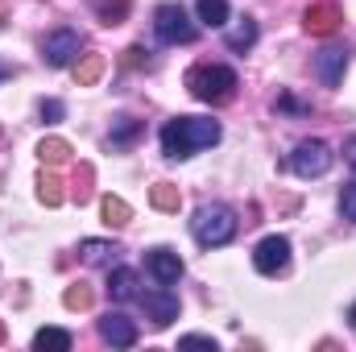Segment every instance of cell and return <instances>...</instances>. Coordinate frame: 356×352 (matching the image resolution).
<instances>
[{
  "label": "cell",
  "instance_id": "30bf717a",
  "mask_svg": "<svg viewBox=\"0 0 356 352\" xmlns=\"http://www.w3.org/2000/svg\"><path fill=\"white\" fill-rule=\"evenodd\" d=\"M145 269L158 278V286H175L178 278H182V257H178L175 249L158 245V249H149V253H145Z\"/></svg>",
  "mask_w": 356,
  "mask_h": 352
},
{
  "label": "cell",
  "instance_id": "7a4b0ae2",
  "mask_svg": "<svg viewBox=\"0 0 356 352\" xmlns=\"http://www.w3.org/2000/svg\"><path fill=\"white\" fill-rule=\"evenodd\" d=\"M241 88V79H236V71L232 67H220V63H199V67H191L186 71V91L195 95V99H203V104H228L232 95Z\"/></svg>",
  "mask_w": 356,
  "mask_h": 352
},
{
  "label": "cell",
  "instance_id": "4dcf8cb0",
  "mask_svg": "<svg viewBox=\"0 0 356 352\" xmlns=\"http://www.w3.org/2000/svg\"><path fill=\"white\" fill-rule=\"evenodd\" d=\"M273 108H286V112H311V108H307V104H298L294 95H277V104H273Z\"/></svg>",
  "mask_w": 356,
  "mask_h": 352
},
{
  "label": "cell",
  "instance_id": "e0dca14e",
  "mask_svg": "<svg viewBox=\"0 0 356 352\" xmlns=\"http://www.w3.org/2000/svg\"><path fill=\"white\" fill-rule=\"evenodd\" d=\"M99 211H104V224H112V228H120V224L133 220V207H129L120 195H104V199H99Z\"/></svg>",
  "mask_w": 356,
  "mask_h": 352
},
{
  "label": "cell",
  "instance_id": "ffe728a7",
  "mask_svg": "<svg viewBox=\"0 0 356 352\" xmlns=\"http://www.w3.org/2000/svg\"><path fill=\"white\" fill-rule=\"evenodd\" d=\"M195 13H199V21L211 25V29L228 25V0H195Z\"/></svg>",
  "mask_w": 356,
  "mask_h": 352
},
{
  "label": "cell",
  "instance_id": "4316f807",
  "mask_svg": "<svg viewBox=\"0 0 356 352\" xmlns=\"http://www.w3.org/2000/svg\"><path fill=\"white\" fill-rule=\"evenodd\" d=\"M124 67H133V71H137V67H149V50H145V46H129V50H124Z\"/></svg>",
  "mask_w": 356,
  "mask_h": 352
},
{
  "label": "cell",
  "instance_id": "f1b7e54d",
  "mask_svg": "<svg viewBox=\"0 0 356 352\" xmlns=\"http://www.w3.org/2000/svg\"><path fill=\"white\" fill-rule=\"evenodd\" d=\"M178 349H207V352H216V340H211V336H182V340H178Z\"/></svg>",
  "mask_w": 356,
  "mask_h": 352
},
{
  "label": "cell",
  "instance_id": "52a82bcc",
  "mask_svg": "<svg viewBox=\"0 0 356 352\" xmlns=\"http://www.w3.org/2000/svg\"><path fill=\"white\" fill-rule=\"evenodd\" d=\"M253 265H257V273L277 278V273L290 265V241H286V237H266V241L253 249Z\"/></svg>",
  "mask_w": 356,
  "mask_h": 352
},
{
  "label": "cell",
  "instance_id": "d590c367",
  "mask_svg": "<svg viewBox=\"0 0 356 352\" xmlns=\"http://www.w3.org/2000/svg\"><path fill=\"white\" fill-rule=\"evenodd\" d=\"M0 344H4V323H0Z\"/></svg>",
  "mask_w": 356,
  "mask_h": 352
},
{
  "label": "cell",
  "instance_id": "7402d4cb",
  "mask_svg": "<svg viewBox=\"0 0 356 352\" xmlns=\"http://www.w3.org/2000/svg\"><path fill=\"white\" fill-rule=\"evenodd\" d=\"M63 186H67L63 178H58V175H50V170H46V175L38 178V199H42L46 207H58V203L67 199V191H63Z\"/></svg>",
  "mask_w": 356,
  "mask_h": 352
},
{
  "label": "cell",
  "instance_id": "9a60e30c",
  "mask_svg": "<svg viewBox=\"0 0 356 352\" xmlns=\"http://www.w3.org/2000/svg\"><path fill=\"white\" fill-rule=\"evenodd\" d=\"M104 54H83V58H75V83L79 88H91V83H99V75H104Z\"/></svg>",
  "mask_w": 356,
  "mask_h": 352
},
{
  "label": "cell",
  "instance_id": "f546056e",
  "mask_svg": "<svg viewBox=\"0 0 356 352\" xmlns=\"http://www.w3.org/2000/svg\"><path fill=\"white\" fill-rule=\"evenodd\" d=\"M75 195H79V203L91 199V166H79V182H75Z\"/></svg>",
  "mask_w": 356,
  "mask_h": 352
},
{
  "label": "cell",
  "instance_id": "1f68e13d",
  "mask_svg": "<svg viewBox=\"0 0 356 352\" xmlns=\"http://www.w3.org/2000/svg\"><path fill=\"white\" fill-rule=\"evenodd\" d=\"M344 158H348V166L356 170V137H348V141H344Z\"/></svg>",
  "mask_w": 356,
  "mask_h": 352
},
{
  "label": "cell",
  "instance_id": "8992f818",
  "mask_svg": "<svg viewBox=\"0 0 356 352\" xmlns=\"http://www.w3.org/2000/svg\"><path fill=\"white\" fill-rule=\"evenodd\" d=\"M79 50H83V33L71 29V25H63V29L46 33V42H42V63H46V67H71V63L79 58Z\"/></svg>",
  "mask_w": 356,
  "mask_h": 352
},
{
  "label": "cell",
  "instance_id": "836d02e7",
  "mask_svg": "<svg viewBox=\"0 0 356 352\" xmlns=\"http://www.w3.org/2000/svg\"><path fill=\"white\" fill-rule=\"evenodd\" d=\"M4 21H8V8H4V0H0V25H4Z\"/></svg>",
  "mask_w": 356,
  "mask_h": 352
},
{
  "label": "cell",
  "instance_id": "7c38bea8",
  "mask_svg": "<svg viewBox=\"0 0 356 352\" xmlns=\"http://www.w3.org/2000/svg\"><path fill=\"white\" fill-rule=\"evenodd\" d=\"M344 17H340V8L336 4H311L307 13H302V29L307 33H315V38H327V33H336V25H340Z\"/></svg>",
  "mask_w": 356,
  "mask_h": 352
},
{
  "label": "cell",
  "instance_id": "6da1fadb",
  "mask_svg": "<svg viewBox=\"0 0 356 352\" xmlns=\"http://www.w3.org/2000/svg\"><path fill=\"white\" fill-rule=\"evenodd\" d=\"M216 141H220V125L207 120V116H175L162 129L166 158H191V154H199V150H207Z\"/></svg>",
  "mask_w": 356,
  "mask_h": 352
},
{
  "label": "cell",
  "instance_id": "5b68a950",
  "mask_svg": "<svg viewBox=\"0 0 356 352\" xmlns=\"http://www.w3.org/2000/svg\"><path fill=\"white\" fill-rule=\"evenodd\" d=\"M332 158H336L332 145L311 137V141H298V145H294V154H290V170H294L298 178H323L327 170H332Z\"/></svg>",
  "mask_w": 356,
  "mask_h": 352
},
{
  "label": "cell",
  "instance_id": "d6a6232c",
  "mask_svg": "<svg viewBox=\"0 0 356 352\" xmlns=\"http://www.w3.org/2000/svg\"><path fill=\"white\" fill-rule=\"evenodd\" d=\"M13 75H17V67H13V63H4V58H0V83H4V79H13Z\"/></svg>",
  "mask_w": 356,
  "mask_h": 352
},
{
  "label": "cell",
  "instance_id": "ba28073f",
  "mask_svg": "<svg viewBox=\"0 0 356 352\" xmlns=\"http://www.w3.org/2000/svg\"><path fill=\"white\" fill-rule=\"evenodd\" d=\"M344 71H348V50L344 46H323L315 54V75L323 79V88H340Z\"/></svg>",
  "mask_w": 356,
  "mask_h": 352
},
{
  "label": "cell",
  "instance_id": "277c9868",
  "mask_svg": "<svg viewBox=\"0 0 356 352\" xmlns=\"http://www.w3.org/2000/svg\"><path fill=\"white\" fill-rule=\"evenodd\" d=\"M154 33H158V42H166V46H191L195 42V21L186 17V8L182 4H158L154 8Z\"/></svg>",
  "mask_w": 356,
  "mask_h": 352
},
{
  "label": "cell",
  "instance_id": "d6986e66",
  "mask_svg": "<svg viewBox=\"0 0 356 352\" xmlns=\"http://www.w3.org/2000/svg\"><path fill=\"white\" fill-rule=\"evenodd\" d=\"M141 137V120H133V116H116L112 120V133H108V141L120 150V145H133Z\"/></svg>",
  "mask_w": 356,
  "mask_h": 352
},
{
  "label": "cell",
  "instance_id": "ac0fdd59",
  "mask_svg": "<svg viewBox=\"0 0 356 352\" xmlns=\"http://www.w3.org/2000/svg\"><path fill=\"white\" fill-rule=\"evenodd\" d=\"M149 203H154L158 211H178V207H182V191H178L175 182H154V186H149Z\"/></svg>",
  "mask_w": 356,
  "mask_h": 352
},
{
  "label": "cell",
  "instance_id": "4fadbf2b",
  "mask_svg": "<svg viewBox=\"0 0 356 352\" xmlns=\"http://www.w3.org/2000/svg\"><path fill=\"white\" fill-rule=\"evenodd\" d=\"M108 294H112V303H133L141 290H137V269H129V265H120V269H112L108 273Z\"/></svg>",
  "mask_w": 356,
  "mask_h": 352
},
{
  "label": "cell",
  "instance_id": "e575fe53",
  "mask_svg": "<svg viewBox=\"0 0 356 352\" xmlns=\"http://www.w3.org/2000/svg\"><path fill=\"white\" fill-rule=\"evenodd\" d=\"M348 319H353V328H356V303H353V311H348Z\"/></svg>",
  "mask_w": 356,
  "mask_h": 352
},
{
  "label": "cell",
  "instance_id": "3957f363",
  "mask_svg": "<svg viewBox=\"0 0 356 352\" xmlns=\"http://www.w3.org/2000/svg\"><path fill=\"white\" fill-rule=\"evenodd\" d=\"M191 232H195V241H199L203 249H220V245H228V241L236 237V216H232V207H224V203H207V207L195 211Z\"/></svg>",
  "mask_w": 356,
  "mask_h": 352
},
{
  "label": "cell",
  "instance_id": "5bb4252c",
  "mask_svg": "<svg viewBox=\"0 0 356 352\" xmlns=\"http://www.w3.org/2000/svg\"><path fill=\"white\" fill-rule=\"evenodd\" d=\"M224 42H228V50H236V54L253 50V42H257V21H253V17H241V21L224 33Z\"/></svg>",
  "mask_w": 356,
  "mask_h": 352
},
{
  "label": "cell",
  "instance_id": "603a6c76",
  "mask_svg": "<svg viewBox=\"0 0 356 352\" xmlns=\"http://www.w3.org/2000/svg\"><path fill=\"white\" fill-rule=\"evenodd\" d=\"M91 8H95L99 25H120L129 17V0H91Z\"/></svg>",
  "mask_w": 356,
  "mask_h": 352
},
{
  "label": "cell",
  "instance_id": "cb8c5ba5",
  "mask_svg": "<svg viewBox=\"0 0 356 352\" xmlns=\"http://www.w3.org/2000/svg\"><path fill=\"white\" fill-rule=\"evenodd\" d=\"M116 253H120V249H116L112 241H83V245H79V257L88 265H104V262H112Z\"/></svg>",
  "mask_w": 356,
  "mask_h": 352
},
{
  "label": "cell",
  "instance_id": "44dd1931",
  "mask_svg": "<svg viewBox=\"0 0 356 352\" xmlns=\"http://www.w3.org/2000/svg\"><path fill=\"white\" fill-rule=\"evenodd\" d=\"M33 349L38 352H67L71 349V332H63V328H42V332L33 336Z\"/></svg>",
  "mask_w": 356,
  "mask_h": 352
},
{
  "label": "cell",
  "instance_id": "9c48e42d",
  "mask_svg": "<svg viewBox=\"0 0 356 352\" xmlns=\"http://www.w3.org/2000/svg\"><path fill=\"white\" fill-rule=\"evenodd\" d=\"M99 336H104V344H112V349H133V344H137V323H133L129 315H120V311H108V315L99 319Z\"/></svg>",
  "mask_w": 356,
  "mask_h": 352
},
{
  "label": "cell",
  "instance_id": "8fae6325",
  "mask_svg": "<svg viewBox=\"0 0 356 352\" xmlns=\"http://www.w3.org/2000/svg\"><path fill=\"white\" fill-rule=\"evenodd\" d=\"M141 303H145V311H149V319H154V328H170L178 319V298L162 286V290H145V294H137Z\"/></svg>",
  "mask_w": 356,
  "mask_h": 352
},
{
  "label": "cell",
  "instance_id": "d4e9b609",
  "mask_svg": "<svg viewBox=\"0 0 356 352\" xmlns=\"http://www.w3.org/2000/svg\"><path fill=\"white\" fill-rule=\"evenodd\" d=\"M63 303H67L71 311H88V307H91V286H88V282H75V286H67Z\"/></svg>",
  "mask_w": 356,
  "mask_h": 352
},
{
  "label": "cell",
  "instance_id": "2e32d148",
  "mask_svg": "<svg viewBox=\"0 0 356 352\" xmlns=\"http://www.w3.org/2000/svg\"><path fill=\"white\" fill-rule=\"evenodd\" d=\"M38 158H42V166H67L71 162V145L63 137H46L38 145Z\"/></svg>",
  "mask_w": 356,
  "mask_h": 352
},
{
  "label": "cell",
  "instance_id": "83f0119b",
  "mask_svg": "<svg viewBox=\"0 0 356 352\" xmlns=\"http://www.w3.org/2000/svg\"><path fill=\"white\" fill-rule=\"evenodd\" d=\"M63 112H67V108H63L58 99H42V120H46V125H54V120H63Z\"/></svg>",
  "mask_w": 356,
  "mask_h": 352
},
{
  "label": "cell",
  "instance_id": "484cf974",
  "mask_svg": "<svg viewBox=\"0 0 356 352\" xmlns=\"http://www.w3.org/2000/svg\"><path fill=\"white\" fill-rule=\"evenodd\" d=\"M340 211H344V220L356 224V182H348V186L340 191Z\"/></svg>",
  "mask_w": 356,
  "mask_h": 352
}]
</instances>
